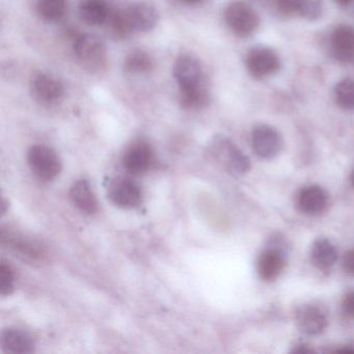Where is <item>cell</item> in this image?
<instances>
[{"label": "cell", "instance_id": "obj_18", "mask_svg": "<svg viewBox=\"0 0 354 354\" xmlns=\"http://www.w3.org/2000/svg\"><path fill=\"white\" fill-rule=\"evenodd\" d=\"M313 264L321 270H328L337 260V252L329 240L321 238L316 240L310 250Z\"/></svg>", "mask_w": 354, "mask_h": 354}, {"label": "cell", "instance_id": "obj_2", "mask_svg": "<svg viewBox=\"0 0 354 354\" xmlns=\"http://www.w3.org/2000/svg\"><path fill=\"white\" fill-rule=\"evenodd\" d=\"M74 51L80 65L91 73H100L106 68V48L98 37L91 34L77 37Z\"/></svg>", "mask_w": 354, "mask_h": 354}, {"label": "cell", "instance_id": "obj_17", "mask_svg": "<svg viewBox=\"0 0 354 354\" xmlns=\"http://www.w3.org/2000/svg\"><path fill=\"white\" fill-rule=\"evenodd\" d=\"M80 15L88 26H102L109 17L106 0H82L80 3Z\"/></svg>", "mask_w": 354, "mask_h": 354}, {"label": "cell", "instance_id": "obj_10", "mask_svg": "<svg viewBox=\"0 0 354 354\" xmlns=\"http://www.w3.org/2000/svg\"><path fill=\"white\" fill-rule=\"evenodd\" d=\"M252 144L254 153L263 159H272L281 148V138L274 128L260 125L254 128L252 134Z\"/></svg>", "mask_w": 354, "mask_h": 354}, {"label": "cell", "instance_id": "obj_12", "mask_svg": "<svg viewBox=\"0 0 354 354\" xmlns=\"http://www.w3.org/2000/svg\"><path fill=\"white\" fill-rule=\"evenodd\" d=\"M328 204L326 192L320 186L310 185L302 188L297 196V206L304 214L317 216L322 214Z\"/></svg>", "mask_w": 354, "mask_h": 354}, {"label": "cell", "instance_id": "obj_15", "mask_svg": "<svg viewBox=\"0 0 354 354\" xmlns=\"http://www.w3.org/2000/svg\"><path fill=\"white\" fill-rule=\"evenodd\" d=\"M0 346L6 353L26 354L35 350V341L32 335L20 329H6L0 335Z\"/></svg>", "mask_w": 354, "mask_h": 354}, {"label": "cell", "instance_id": "obj_24", "mask_svg": "<svg viewBox=\"0 0 354 354\" xmlns=\"http://www.w3.org/2000/svg\"><path fill=\"white\" fill-rule=\"evenodd\" d=\"M14 290V273L11 267L6 263L0 265V294L8 296Z\"/></svg>", "mask_w": 354, "mask_h": 354}, {"label": "cell", "instance_id": "obj_22", "mask_svg": "<svg viewBox=\"0 0 354 354\" xmlns=\"http://www.w3.org/2000/svg\"><path fill=\"white\" fill-rule=\"evenodd\" d=\"M335 99L341 109L354 111V80L345 78L335 88Z\"/></svg>", "mask_w": 354, "mask_h": 354}, {"label": "cell", "instance_id": "obj_19", "mask_svg": "<svg viewBox=\"0 0 354 354\" xmlns=\"http://www.w3.org/2000/svg\"><path fill=\"white\" fill-rule=\"evenodd\" d=\"M221 148L225 153L227 169L235 175H244L250 169V161L248 157L229 140L221 142Z\"/></svg>", "mask_w": 354, "mask_h": 354}, {"label": "cell", "instance_id": "obj_28", "mask_svg": "<svg viewBox=\"0 0 354 354\" xmlns=\"http://www.w3.org/2000/svg\"><path fill=\"white\" fill-rule=\"evenodd\" d=\"M354 1V0H335V3H337L339 6H348Z\"/></svg>", "mask_w": 354, "mask_h": 354}, {"label": "cell", "instance_id": "obj_31", "mask_svg": "<svg viewBox=\"0 0 354 354\" xmlns=\"http://www.w3.org/2000/svg\"><path fill=\"white\" fill-rule=\"evenodd\" d=\"M350 180H351L352 186H353V187H354V169H353V171H352L351 177H350Z\"/></svg>", "mask_w": 354, "mask_h": 354}, {"label": "cell", "instance_id": "obj_14", "mask_svg": "<svg viewBox=\"0 0 354 354\" xmlns=\"http://www.w3.org/2000/svg\"><path fill=\"white\" fill-rule=\"evenodd\" d=\"M286 266L285 256L277 248H268L259 257L257 270L265 281H273L283 272Z\"/></svg>", "mask_w": 354, "mask_h": 354}, {"label": "cell", "instance_id": "obj_20", "mask_svg": "<svg viewBox=\"0 0 354 354\" xmlns=\"http://www.w3.org/2000/svg\"><path fill=\"white\" fill-rule=\"evenodd\" d=\"M67 0H37V11L45 21L57 22L65 15Z\"/></svg>", "mask_w": 354, "mask_h": 354}, {"label": "cell", "instance_id": "obj_26", "mask_svg": "<svg viewBox=\"0 0 354 354\" xmlns=\"http://www.w3.org/2000/svg\"><path fill=\"white\" fill-rule=\"evenodd\" d=\"M342 265H343L344 271H345L348 275L354 277V248L353 250H348V252L344 254Z\"/></svg>", "mask_w": 354, "mask_h": 354}, {"label": "cell", "instance_id": "obj_27", "mask_svg": "<svg viewBox=\"0 0 354 354\" xmlns=\"http://www.w3.org/2000/svg\"><path fill=\"white\" fill-rule=\"evenodd\" d=\"M302 346L304 345H299V348L294 349V352H299V353H310V352H313V350L308 349L306 345H304V347H302Z\"/></svg>", "mask_w": 354, "mask_h": 354}, {"label": "cell", "instance_id": "obj_30", "mask_svg": "<svg viewBox=\"0 0 354 354\" xmlns=\"http://www.w3.org/2000/svg\"><path fill=\"white\" fill-rule=\"evenodd\" d=\"M258 1H260V3H273V5H274V6H275V3H277V0H258Z\"/></svg>", "mask_w": 354, "mask_h": 354}, {"label": "cell", "instance_id": "obj_3", "mask_svg": "<svg viewBox=\"0 0 354 354\" xmlns=\"http://www.w3.org/2000/svg\"><path fill=\"white\" fill-rule=\"evenodd\" d=\"M28 165L41 181H53L62 171V162L57 153L44 145H35L28 153Z\"/></svg>", "mask_w": 354, "mask_h": 354}, {"label": "cell", "instance_id": "obj_13", "mask_svg": "<svg viewBox=\"0 0 354 354\" xmlns=\"http://www.w3.org/2000/svg\"><path fill=\"white\" fill-rule=\"evenodd\" d=\"M330 48L337 61L348 63L354 59V28L339 26L331 32Z\"/></svg>", "mask_w": 354, "mask_h": 354}, {"label": "cell", "instance_id": "obj_6", "mask_svg": "<svg viewBox=\"0 0 354 354\" xmlns=\"http://www.w3.org/2000/svg\"><path fill=\"white\" fill-rule=\"evenodd\" d=\"M30 91L37 102L43 105H55L64 96V86L57 78L49 74L39 73L32 77Z\"/></svg>", "mask_w": 354, "mask_h": 354}, {"label": "cell", "instance_id": "obj_16", "mask_svg": "<svg viewBox=\"0 0 354 354\" xmlns=\"http://www.w3.org/2000/svg\"><path fill=\"white\" fill-rule=\"evenodd\" d=\"M70 198L73 204L84 214H94L98 210L96 196L86 180H78L72 185Z\"/></svg>", "mask_w": 354, "mask_h": 354}, {"label": "cell", "instance_id": "obj_25", "mask_svg": "<svg viewBox=\"0 0 354 354\" xmlns=\"http://www.w3.org/2000/svg\"><path fill=\"white\" fill-rule=\"evenodd\" d=\"M342 313L346 318L354 320V290L344 296L342 300Z\"/></svg>", "mask_w": 354, "mask_h": 354}, {"label": "cell", "instance_id": "obj_4", "mask_svg": "<svg viewBox=\"0 0 354 354\" xmlns=\"http://www.w3.org/2000/svg\"><path fill=\"white\" fill-rule=\"evenodd\" d=\"M225 19L230 30L240 38L252 36L259 26V16L248 3L234 1L227 6Z\"/></svg>", "mask_w": 354, "mask_h": 354}, {"label": "cell", "instance_id": "obj_7", "mask_svg": "<svg viewBox=\"0 0 354 354\" xmlns=\"http://www.w3.org/2000/svg\"><path fill=\"white\" fill-rule=\"evenodd\" d=\"M122 14L130 32H149L156 26L158 21L156 10L148 3H132L122 11Z\"/></svg>", "mask_w": 354, "mask_h": 354}, {"label": "cell", "instance_id": "obj_21", "mask_svg": "<svg viewBox=\"0 0 354 354\" xmlns=\"http://www.w3.org/2000/svg\"><path fill=\"white\" fill-rule=\"evenodd\" d=\"M154 63L152 57L146 51L136 50L132 51L128 57H126L124 67L129 73L144 74L148 73L152 70Z\"/></svg>", "mask_w": 354, "mask_h": 354}, {"label": "cell", "instance_id": "obj_1", "mask_svg": "<svg viewBox=\"0 0 354 354\" xmlns=\"http://www.w3.org/2000/svg\"><path fill=\"white\" fill-rule=\"evenodd\" d=\"M174 76L180 88L181 106L189 111L204 107L209 101V90L202 66L190 55L178 57Z\"/></svg>", "mask_w": 354, "mask_h": 354}, {"label": "cell", "instance_id": "obj_23", "mask_svg": "<svg viewBox=\"0 0 354 354\" xmlns=\"http://www.w3.org/2000/svg\"><path fill=\"white\" fill-rule=\"evenodd\" d=\"M296 16L315 21L319 19L323 13L322 0H295Z\"/></svg>", "mask_w": 354, "mask_h": 354}, {"label": "cell", "instance_id": "obj_9", "mask_svg": "<svg viewBox=\"0 0 354 354\" xmlns=\"http://www.w3.org/2000/svg\"><path fill=\"white\" fill-rule=\"evenodd\" d=\"M154 152L146 142H136L126 150L123 156V165L128 173L134 176L146 174L152 167Z\"/></svg>", "mask_w": 354, "mask_h": 354}, {"label": "cell", "instance_id": "obj_8", "mask_svg": "<svg viewBox=\"0 0 354 354\" xmlns=\"http://www.w3.org/2000/svg\"><path fill=\"white\" fill-rule=\"evenodd\" d=\"M109 196L115 206L132 209L142 202L140 186L129 178H117L109 186Z\"/></svg>", "mask_w": 354, "mask_h": 354}, {"label": "cell", "instance_id": "obj_11", "mask_svg": "<svg viewBox=\"0 0 354 354\" xmlns=\"http://www.w3.org/2000/svg\"><path fill=\"white\" fill-rule=\"evenodd\" d=\"M296 324L300 331L308 335H318L326 328L327 317L318 306L304 304L296 310Z\"/></svg>", "mask_w": 354, "mask_h": 354}, {"label": "cell", "instance_id": "obj_29", "mask_svg": "<svg viewBox=\"0 0 354 354\" xmlns=\"http://www.w3.org/2000/svg\"><path fill=\"white\" fill-rule=\"evenodd\" d=\"M183 3H189V5H194V3H201L202 0H181Z\"/></svg>", "mask_w": 354, "mask_h": 354}, {"label": "cell", "instance_id": "obj_5", "mask_svg": "<svg viewBox=\"0 0 354 354\" xmlns=\"http://www.w3.org/2000/svg\"><path fill=\"white\" fill-rule=\"evenodd\" d=\"M248 71L257 80H264L279 71L281 62L277 53L267 47H256L245 57Z\"/></svg>", "mask_w": 354, "mask_h": 354}]
</instances>
